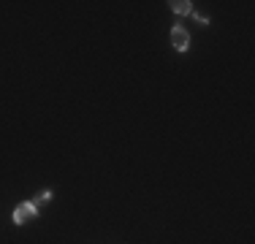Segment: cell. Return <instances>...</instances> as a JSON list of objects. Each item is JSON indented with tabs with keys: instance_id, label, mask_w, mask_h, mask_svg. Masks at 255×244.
Instances as JSON below:
<instances>
[{
	"instance_id": "obj_1",
	"label": "cell",
	"mask_w": 255,
	"mask_h": 244,
	"mask_svg": "<svg viewBox=\"0 0 255 244\" xmlns=\"http://www.w3.org/2000/svg\"><path fill=\"white\" fill-rule=\"evenodd\" d=\"M171 46L177 49L179 54H185L187 49H190V33H187L182 24H174L171 27Z\"/></svg>"
},
{
	"instance_id": "obj_2",
	"label": "cell",
	"mask_w": 255,
	"mask_h": 244,
	"mask_svg": "<svg viewBox=\"0 0 255 244\" xmlns=\"http://www.w3.org/2000/svg\"><path fill=\"white\" fill-rule=\"evenodd\" d=\"M35 215H38V209L33 206V201H22V204L14 209V217H11V220H14V225H25V223H30Z\"/></svg>"
},
{
	"instance_id": "obj_3",
	"label": "cell",
	"mask_w": 255,
	"mask_h": 244,
	"mask_svg": "<svg viewBox=\"0 0 255 244\" xmlns=\"http://www.w3.org/2000/svg\"><path fill=\"white\" fill-rule=\"evenodd\" d=\"M168 8H171L177 16H190L193 14V3H190V0H171Z\"/></svg>"
},
{
	"instance_id": "obj_4",
	"label": "cell",
	"mask_w": 255,
	"mask_h": 244,
	"mask_svg": "<svg viewBox=\"0 0 255 244\" xmlns=\"http://www.w3.org/2000/svg\"><path fill=\"white\" fill-rule=\"evenodd\" d=\"M30 201H33V206H35V209L41 212V206H46V204H49V201H52V190H41V193H35V195H33V198H30Z\"/></svg>"
},
{
	"instance_id": "obj_5",
	"label": "cell",
	"mask_w": 255,
	"mask_h": 244,
	"mask_svg": "<svg viewBox=\"0 0 255 244\" xmlns=\"http://www.w3.org/2000/svg\"><path fill=\"white\" fill-rule=\"evenodd\" d=\"M190 16H193V19H196V22H201V24H209V16H204V14H198V11H196V8H193V14H190Z\"/></svg>"
}]
</instances>
